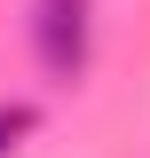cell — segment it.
<instances>
[{"label":"cell","instance_id":"obj_2","mask_svg":"<svg viewBox=\"0 0 150 158\" xmlns=\"http://www.w3.org/2000/svg\"><path fill=\"white\" fill-rule=\"evenodd\" d=\"M24 135H32V103H8V95H0V158H16Z\"/></svg>","mask_w":150,"mask_h":158},{"label":"cell","instance_id":"obj_1","mask_svg":"<svg viewBox=\"0 0 150 158\" xmlns=\"http://www.w3.org/2000/svg\"><path fill=\"white\" fill-rule=\"evenodd\" d=\"M95 56V0H32V63L71 87Z\"/></svg>","mask_w":150,"mask_h":158}]
</instances>
